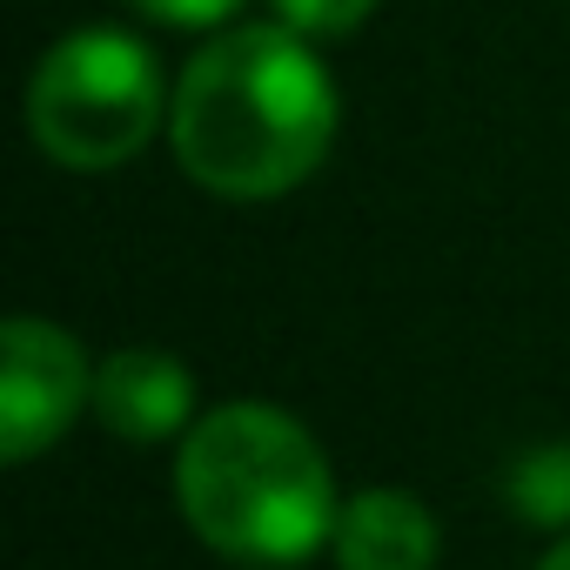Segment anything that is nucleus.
<instances>
[{
    "mask_svg": "<svg viewBox=\"0 0 570 570\" xmlns=\"http://www.w3.org/2000/svg\"><path fill=\"white\" fill-rule=\"evenodd\" d=\"M336 135V88L309 35L235 28L202 48L175 88V155L181 168L235 202L289 195Z\"/></svg>",
    "mask_w": 570,
    "mask_h": 570,
    "instance_id": "1",
    "label": "nucleus"
},
{
    "mask_svg": "<svg viewBox=\"0 0 570 570\" xmlns=\"http://www.w3.org/2000/svg\"><path fill=\"white\" fill-rule=\"evenodd\" d=\"M181 510L222 557L296 563L336 537V483L323 443L268 403L202 416L175 463Z\"/></svg>",
    "mask_w": 570,
    "mask_h": 570,
    "instance_id": "2",
    "label": "nucleus"
},
{
    "mask_svg": "<svg viewBox=\"0 0 570 570\" xmlns=\"http://www.w3.org/2000/svg\"><path fill=\"white\" fill-rule=\"evenodd\" d=\"M35 141L68 168H115L161 121V68L135 35L81 28L55 41L28 88Z\"/></svg>",
    "mask_w": 570,
    "mask_h": 570,
    "instance_id": "3",
    "label": "nucleus"
},
{
    "mask_svg": "<svg viewBox=\"0 0 570 570\" xmlns=\"http://www.w3.org/2000/svg\"><path fill=\"white\" fill-rule=\"evenodd\" d=\"M88 390L95 376L75 336H61L41 316H14L8 336H0V456L28 463L48 443H61Z\"/></svg>",
    "mask_w": 570,
    "mask_h": 570,
    "instance_id": "4",
    "label": "nucleus"
},
{
    "mask_svg": "<svg viewBox=\"0 0 570 570\" xmlns=\"http://www.w3.org/2000/svg\"><path fill=\"white\" fill-rule=\"evenodd\" d=\"M95 410L115 436L128 443H161L175 430H188L195 410V383L175 356L161 350H121L95 370Z\"/></svg>",
    "mask_w": 570,
    "mask_h": 570,
    "instance_id": "5",
    "label": "nucleus"
},
{
    "mask_svg": "<svg viewBox=\"0 0 570 570\" xmlns=\"http://www.w3.org/2000/svg\"><path fill=\"white\" fill-rule=\"evenodd\" d=\"M336 563L343 570H430L436 517L403 490H363L336 517Z\"/></svg>",
    "mask_w": 570,
    "mask_h": 570,
    "instance_id": "6",
    "label": "nucleus"
},
{
    "mask_svg": "<svg viewBox=\"0 0 570 570\" xmlns=\"http://www.w3.org/2000/svg\"><path fill=\"white\" fill-rule=\"evenodd\" d=\"M510 503H517L530 523H570V450L550 443V450L517 456V470H510Z\"/></svg>",
    "mask_w": 570,
    "mask_h": 570,
    "instance_id": "7",
    "label": "nucleus"
},
{
    "mask_svg": "<svg viewBox=\"0 0 570 570\" xmlns=\"http://www.w3.org/2000/svg\"><path fill=\"white\" fill-rule=\"evenodd\" d=\"M370 8H376V0H275V14L289 21L296 35H309V41L356 35V28L370 21Z\"/></svg>",
    "mask_w": 570,
    "mask_h": 570,
    "instance_id": "8",
    "label": "nucleus"
},
{
    "mask_svg": "<svg viewBox=\"0 0 570 570\" xmlns=\"http://www.w3.org/2000/svg\"><path fill=\"white\" fill-rule=\"evenodd\" d=\"M135 8L148 21H161V28H215V21H228L242 8V0H135Z\"/></svg>",
    "mask_w": 570,
    "mask_h": 570,
    "instance_id": "9",
    "label": "nucleus"
},
{
    "mask_svg": "<svg viewBox=\"0 0 570 570\" xmlns=\"http://www.w3.org/2000/svg\"><path fill=\"white\" fill-rule=\"evenodd\" d=\"M537 570H570V537H563V543H557V550H550V557H543Z\"/></svg>",
    "mask_w": 570,
    "mask_h": 570,
    "instance_id": "10",
    "label": "nucleus"
}]
</instances>
